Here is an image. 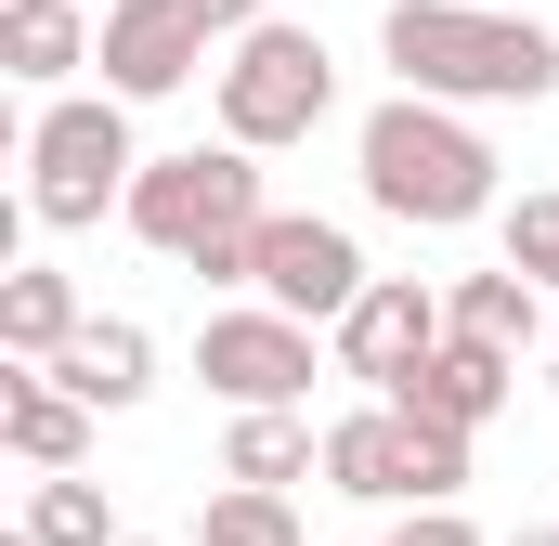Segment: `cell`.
Segmentation results:
<instances>
[{
  "instance_id": "24",
  "label": "cell",
  "mask_w": 559,
  "mask_h": 546,
  "mask_svg": "<svg viewBox=\"0 0 559 546\" xmlns=\"http://www.w3.org/2000/svg\"><path fill=\"white\" fill-rule=\"evenodd\" d=\"M118 546H156V534H118Z\"/></svg>"
},
{
  "instance_id": "20",
  "label": "cell",
  "mask_w": 559,
  "mask_h": 546,
  "mask_svg": "<svg viewBox=\"0 0 559 546\" xmlns=\"http://www.w3.org/2000/svg\"><path fill=\"white\" fill-rule=\"evenodd\" d=\"M508 261L534 273V286H559V195H521L508 209Z\"/></svg>"
},
{
  "instance_id": "2",
  "label": "cell",
  "mask_w": 559,
  "mask_h": 546,
  "mask_svg": "<svg viewBox=\"0 0 559 546\" xmlns=\"http://www.w3.org/2000/svg\"><path fill=\"white\" fill-rule=\"evenodd\" d=\"M352 169H365V195H378L391 222H417V235H455V222L495 209V143L468 131V105H442V92H391V105L352 131Z\"/></svg>"
},
{
  "instance_id": "25",
  "label": "cell",
  "mask_w": 559,
  "mask_h": 546,
  "mask_svg": "<svg viewBox=\"0 0 559 546\" xmlns=\"http://www.w3.org/2000/svg\"><path fill=\"white\" fill-rule=\"evenodd\" d=\"M13 546H39V534H13Z\"/></svg>"
},
{
  "instance_id": "11",
  "label": "cell",
  "mask_w": 559,
  "mask_h": 546,
  "mask_svg": "<svg viewBox=\"0 0 559 546\" xmlns=\"http://www.w3.org/2000/svg\"><path fill=\"white\" fill-rule=\"evenodd\" d=\"M508 391H521V352H481V339H442L417 378L391 391V404H417V416H455V429H495L508 416Z\"/></svg>"
},
{
  "instance_id": "18",
  "label": "cell",
  "mask_w": 559,
  "mask_h": 546,
  "mask_svg": "<svg viewBox=\"0 0 559 546\" xmlns=\"http://www.w3.org/2000/svg\"><path fill=\"white\" fill-rule=\"evenodd\" d=\"M182 546H312V534H299V508H286L274 482H222V495L195 508V534H182Z\"/></svg>"
},
{
  "instance_id": "8",
  "label": "cell",
  "mask_w": 559,
  "mask_h": 546,
  "mask_svg": "<svg viewBox=\"0 0 559 546\" xmlns=\"http://www.w3.org/2000/svg\"><path fill=\"white\" fill-rule=\"evenodd\" d=\"M195 378H209L222 404H299V391H312V325L274 312V299H261V312H209V325H195Z\"/></svg>"
},
{
  "instance_id": "3",
  "label": "cell",
  "mask_w": 559,
  "mask_h": 546,
  "mask_svg": "<svg viewBox=\"0 0 559 546\" xmlns=\"http://www.w3.org/2000/svg\"><path fill=\"white\" fill-rule=\"evenodd\" d=\"M131 222L143 248L195 273V286H248V235H261V143H182V156H143L131 182Z\"/></svg>"
},
{
  "instance_id": "9",
  "label": "cell",
  "mask_w": 559,
  "mask_h": 546,
  "mask_svg": "<svg viewBox=\"0 0 559 546\" xmlns=\"http://www.w3.org/2000/svg\"><path fill=\"white\" fill-rule=\"evenodd\" d=\"M442 339H455V312L429 299L417 273H378V286L338 312V378H365V391H404V378H417Z\"/></svg>"
},
{
  "instance_id": "16",
  "label": "cell",
  "mask_w": 559,
  "mask_h": 546,
  "mask_svg": "<svg viewBox=\"0 0 559 546\" xmlns=\"http://www.w3.org/2000/svg\"><path fill=\"white\" fill-rule=\"evenodd\" d=\"M442 312H455V339H481V352H534V339H547V286H534L521 261L455 273V299H442Z\"/></svg>"
},
{
  "instance_id": "5",
  "label": "cell",
  "mask_w": 559,
  "mask_h": 546,
  "mask_svg": "<svg viewBox=\"0 0 559 546\" xmlns=\"http://www.w3.org/2000/svg\"><path fill=\"white\" fill-rule=\"evenodd\" d=\"M325 482H338L352 508H455V495H468V429L378 391L365 416L325 429Z\"/></svg>"
},
{
  "instance_id": "22",
  "label": "cell",
  "mask_w": 559,
  "mask_h": 546,
  "mask_svg": "<svg viewBox=\"0 0 559 546\" xmlns=\"http://www.w3.org/2000/svg\"><path fill=\"white\" fill-rule=\"evenodd\" d=\"M195 13H209V39H248V26H261L274 0H195Z\"/></svg>"
},
{
  "instance_id": "6",
  "label": "cell",
  "mask_w": 559,
  "mask_h": 546,
  "mask_svg": "<svg viewBox=\"0 0 559 546\" xmlns=\"http://www.w3.org/2000/svg\"><path fill=\"white\" fill-rule=\"evenodd\" d=\"M209 92H222V143H312L325 131V105H338V66H325V39L312 26H248V39H222V66H209Z\"/></svg>"
},
{
  "instance_id": "17",
  "label": "cell",
  "mask_w": 559,
  "mask_h": 546,
  "mask_svg": "<svg viewBox=\"0 0 559 546\" xmlns=\"http://www.w3.org/2000/svg\"><path fill=\"white\" fill-rule=\"evenodd\" d=\"M79 325H92V312H79V286H66L52 261L0 273V352H13V365H52V352H66Z\"/></svg>"
},
{
  "instance_id": "7",
  "label": "cell",
  "mask_w": 559,
  "mask_h": 546,
  "mask_svg": "<svg viewBox=\"0 0 559 546\" xmlns=\"http://www.w3.org/2000/svg\"><path fill=\"white\" fill-rule=\"evenodd\" d=\"M248 286L274 299V312H299V325H338L378 273H365V248H352V222H312V209H261V235H248Z\"/></svg>"
},
{
  "instance_id": "21",
  "label": "cell",
  "mask_w": 559,
  "mask_h": 546,
  "mask_svg": "<svg viewBox=\"0 0 559 546\" xmlns=\"http://www.w3.org/2000/svg\"><path fill=\"white\" fill-rule=\"evenodd\" d=\"M378 546H481V534H468L455 508H404V521H391V534H378Z\"/></svg>"
},
{
  "instance_id": "19",
  "label": "cell",
  "mask_w": 559,
  "mask_h": 546,
  "mask_svg": "<svg viewBox=\"0 0 559 546\" xmlns=\"http://www.w3.org/2000/svg\"><path fill=\"white\" fill-rule=\"evenodd\" d=\"M26 534H39V546H118V508H105V482H79V468H39V495H26Z\"/></svg>"
},
{
  "instance_id": "15",
  "label": "cell",
  "mask_w": 559,
  "mask_h": 546,
  "mask_svg": "<svg viewBox=\"0 0 559 546\" xmlns=\"http://www.w3.org/2000/svg\"><path fill=\"white\" fill-rule=\"evenodd\" d=\"M325 468V442H312V416L299 404H235V429H222V482H312Z\"/></svg>"
},
{
  "instance_id": "23",
  "label": "cell",
  "mask_w": 559,
  "mask_h": 546,
  "mask_svg": "<svg viewBox=\"0 0 559 546\" xmlns=\"http://www.w3.org/2000/svg\"><path fill=\"white\" fill-rule=\"evenodd\" d=\"M508 546H559V534H547V521H521V534H508Z\"/></svg>"
},
{
  "instance_id": "13",
  "label": "cell",
  "mask_w": 559,
  "mask_h": 546,
  "mask_svg": "<svg viewBox=\"0 0 559 546\" xmlns=\"http://www.w3.org/2000/svg\"><path fill=\"white\" fill-rule=\"evenodd\" d=\"M52 378H66L92 416H118V404H143V391H156V339H143L131 312H92V325L52 352Z\"/></svg>"
},
{
  "instance_id": "14",
  "label": "cell",
  "mask_w": 559,
  "mask_h": 546,
  "mask_svg": "<svg viewBox=\"0 0 559 546\" xmlns=\"http://www.w3.org/2000/svg\"><path fill=\"white\" fill-rule=\"evenodd\" d=\"M0 442H13L26 468H79V455H92V404H79L52 365H26V378L0 391Z\"/></svg>"
},
{
  "instance_id": "10",
  "label": "cell",
  "mask_w": 559,
  "mask_h": 546,
  "mask_svg": "<svg viewBox=\"0 0 559 546\" xmlns=\"http://www.w3.org/2000/svg\"><path fill=\"white\" fill-rule=\"evenodd\" d=\"M222 39H209V13L195 0H105V92H131V105H156V92H182L195 66H209Z\"/></svg>"
},
{
  "instance_id": "1",
  "label": "cell",
  "mask_w": 559,
  "mask_h": 546,
  "mask_svg": "<svg viewBox=\"0 0 559 546\" xmlns=\"http://www.w3.org/2000/svg\"><path fill=\"white\" fill-rule=\"evenodd\" d=\"M378 52L404 66V92H442V105H547L559 92V39L495 0H391Z\"/></svg>"
},
{
  "instance_id": "4",
  "label": "cell",
  "mask_w": 559,
  "mask_h": 546,
  "mask_svg": "<svg viewBox=\"0 0 559 546\" xmlns=\"http://www.w3.org/2000/svg\"><path fill=\"white\" fill-rule=\"evenodd\" d=\"M143 143H131V92H52L26 118V222L92 235L105 209H131Z\"/></svg>"
},
{
  "instance_id": "12",
  "label": "cell",
  "mask_w": 559,
  "mask_h": 546,
  "mask_svg": "<svg viewBox=\"0 0 559 546\" xmlns=\"http://www.w3.org/2000/svg\"><path fill=\"white\" fill-rule=\"evenodd\" d=\"M92 52H105L92 0H0V66H13L26 92H66V79H79Z\"/></svg>"
}]
</instances>
